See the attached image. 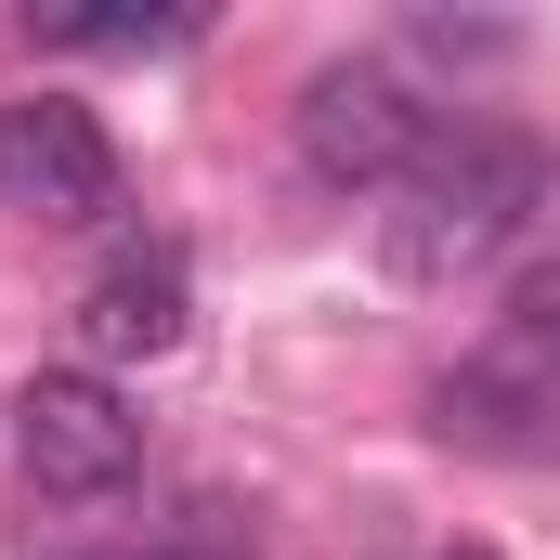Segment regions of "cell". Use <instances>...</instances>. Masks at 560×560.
<instances>
[{
  "instance_id": "obj_1",
  "label": "cell",
  "mask_w": 560,
  "mask_h": 560,
  "mask_svg": "<svg viewBox=\"0 0 560 560\" xmlns=\"http://www.w3.org/2000/svg\"><path fill=\"white\" fill-rule=\"evenodd\" d=\"M535 209H548V143L509 131V118H456L392 183V275L405 287H456V275H482Z\"/></svg>"
},
{
  "instance_id": "obj_2",
  "label": "cell",
  "mask_w": 560,
  "mask_h": 560,
  "mask_svg": "<svg viewBox=\"0 0 560 560\" xmlns=\"http://www.w3.org/2000/svg\"><path fill=\"white\" fill-rule=\"evenodd\" d=\"M430 131H443V118L418 105V79H405V66H365V52H352V66H313V92H300V170L339 183V196L405 183L430 156Z\"/></svg>"
},
{
  "instance_id": "obj_3",
  "label": "cell",
  "mask_w": 560,
  "mask_h": 560,
  "mask_svg": "<svg viewBox=\"0 0 560 560\" xmlns=\"http://www.w3.org/2000/svg\"><path fill=\"white\" fill-rule=\"evenodd\" d=\"M13 469L39 482V495H118L143 469V418L118 378H92V365H52V378H26L13 392Z\"/></svg>"
},
{
  "instance_id": "obj_4",
  "label": "cell",
  "mask_w": 560,
  "mask_h": 560,
  "mask_svg": "<svg viewBox=\"0 0 560 560\" xmlns=\"http://www.w3.org/2000/svg\"><path fill=\"white\" fill-rule=\"evenodd\" d=\"M0 209H26V222H105L118 209V143H105V118L66 105V92L0 105Z\"/></svg>"
},
{
  "instance_id": "obj_5",
  "label": "cell",
  "mask_w": 560,
  "mask_h": 560,
  "mask_svg": "<svg viewBox=\"0 0 560 560\" xmlns=\"http://www.w3.org/2000/svg\"><path fill=\"white\" fill-rule=\"evenodd\" d=\"M183 326H196V287H183L170 248H131V261H105V275L79 287V352H92V378L183 352Z\"/></svg>"
},
{
  "instance_id": "obj_6",
  "label": "cell",
  "mask_w": 560,
  "mask_h": 560,
  "mask_svg": "<svg viewBox=\"0 0 560 560\" xmlns=\"http://www.w3.org/2000/svg\"><path fill=\"white\" fill-rule=\"evenodd\" d=\"M430 430H443V443H482V456H548L560 443V392L535 365L482 352V365H456V378L430 392Z\"/></svg>"
},
{
  "instance_id": "obj_7",
  "label": "cell",
  "mask_w": 560,
  "mask_h": 560,
  "mask_svg": "<svg viewBox=\"0 0 560 560\" xmlns=\"http://www.w3.org/2000/svg\"><path fill=\"white\" fill-rule=\"evenodd\" d=\"M26 26L66 52H183L196 39V13H26Z\"/></svg>"
},
{
  "instance_id": "obj_8",
  "label": "cell",
  "mask_w": 560,
  "mask_h": 560,
  "mask_svg": "<svg viewBox=\"0 0 560 560\" xmlns=\"http://www.w3.org/2000/svg\"><path fill=\"white\" fill-rule=\"evenodd\" d=\"M495 352H509V365H535V378L560 392V287H535V300L509 313V339H495Z\"/></svg>"
},
{
  "instance_id": "obj_9",
  "label": "cell",
  "mask_w": 560,
  "mask_h": 560,
  "mask_svg": "<svg viewBox=\"0 0 560 560\" xmlns=\"http://www.w3.org/2000/svg\"><path fill=\"white\" fill-rule=\"evenodd\" d=\"M443 560H495V548H443Z\"/></svg>"
},
{
  "instance_id": "obj_10",
  "label": "cell",
  "mask_w": 560,
  "mask_h": 560,
  "mask_svg": "<svg viewBox=\"0 0 560 560\" xmlns=\"http://www.w3.org/2000/svg\"><path fill=\"white\" fill-rule=\"evenodd\" d=\"M92 560H143V548H92Z\"/></svg>"
}]
</instances>
